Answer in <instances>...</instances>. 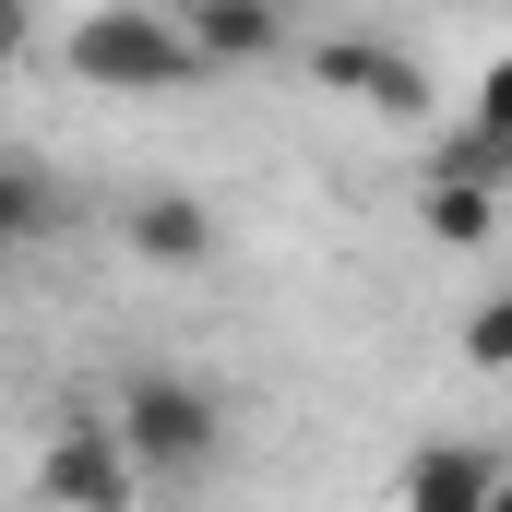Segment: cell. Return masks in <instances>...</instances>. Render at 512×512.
Listing matches in <instances>:
<instances>
[{"label": "cell", "instance_id": "8fae6325", "mask_svg": "<svg viewBox=\"0 0 512 512\" xmlns=\"http://www.w3.org/2000/svg\"><path fill=\"white\" fill-rule=\"evenodd\" d=\"M465 358H477L489 382H501V370H512V286H489V298L465 310Z\"/></svg>", "mask_w": 512, "mask_h": 512}, {"label": "cell", "instance_id": "3957f363", "mask_svg": "<svg viewBox=\"0 0 512 512\" xmlns=\"http://www.w3.org/2000/svg\"><path fill=\"white\" fill-rule=\"evenodd\" d=\"M143 489H155V477L131 465V441H120L108 405H72V417L36 441V501L48 512H131Z\"/></svg>", "mask_w": 512, "mask_h": 512}, {"label": "cell", "instance_id": "4fadbf2b", "mask_svg": "<svg viewBox=\"0 0 512 512\" xmlns=\"http://www.w3.org/2000/svg\"><path fill=\"white\" fill-rule=\"evenodd\" d=\"M489 512H512V465H501V489H489Z\"/></svg>", "mask_w": 512, "mask_h": 512}, {"label": "cell", "instance_id": "5b68a950", "mask_svg": "<svg viewBox=\"0 0 512 512\" xmlns=\"http://www.w3.org/2000/svg\"><path fill=\"white\" fill-rule=\"evenodd\" d=\"M120 239H131V262H155V274H203V262H215V203H203V191H131Z\"/></svg>", "mask_w": 512, "mask_h": 512}, {"label": "cell", "instance_id": "6da1fadb", "mask_svg": "<svg viewBox=\"0 0 512 512\" xmlns=\"http://www.w3.org/2000/svg\"><path fill=\"white\" fill-rule=\"evenodd\" d=\"M108 417H120L131 465H143L155 489H203V477L227 465V393L203 382V370H120Z\"/></svg>", "mask_w": 512, "mask_h": 512}, {"label": "cell", "instance_id": "9c48e42d", "mask_svg": "<svg viewBox=\"0 0 512 512\" xmlns=\"http://www.w3.org/2000/svg\"><path fill=\"white\" fill-rule=\"evenodd\" d=\"M48 227H60V179L36 155H12L0 167V239H48Z\"/></svg>", "mask_w": 512, "mask_h": 512}, {"label": "cell", "instance_id": "ba28073f", "mask_svg": "<svg viewBox=\"0 0 512 512\" xmlns=\"http://www.w3.org/2000/svg\"><path fill=\"white\" fill-rule=\"evenodd\" d=\"M417 227H429L441 251H489V239H501V191H477V179H429Z\"/></svg>", "mask_w": 512, "mask_h": 512}, {"label": "cell", "instance_id": "7a4b0ae2", "mask_svg": "<svg viewBox=\"0 0 512 512\" xmlns=\"http://www.w3.org/2000/svg\"><path fill=\"white\" fill-rule=\"evenodd\" d=\"M60 60H72L96 96H191V84L215 72L167 0H96V12L72 24V48H60Z\"/></svg>", "mask_w": 512, "mask_h": 512}, {"label": "cell", "instance_id": "30bf717a", "mask_svg": "<svg viewBox=\"0 0 512 512\" xmlns=\"http://www.w3.org/2000/svg\"><path fill=\"white\" fill-rule=\"evenodd\" d=\"M429 179H477V191H501L512 179V131H489V120H465L441 155H429Z\"/></svg>", "mask_w": 512, "mask_h": 512}, {"label": "cell", "instance_id": "7c38bea8", "mask_svg": "<svg viewBox=\"0 0 512 512\" xmlns=\"http://www.w3.org/2000/svg\"><path fill=\"white\" fill-rule=\"evenodd\" d=\"M477 120H489V131H512V48L477 72Z\"/></svg>", "mask_w": 512, "mask_h": 512}, {"label": "cell", "instance_id": "277c9868", "mask_svg": "<svg viewBox=\"0 0 512 512\" xmlns=\"http://www.w3.org/2000/svg\"><path fill=\"white\" fill-rule=\"evenodd\" d=\"M310 84L346 96V108H370V120H429V72L405 48H382V36H322L310 48Z\"/></svg>", "mask_w": 512, "mask_h": 512}, {"label": "cell", "instance_id": "52a82bcc", "mask_svg": "<svg viewBox=\"0 0 512 512\" xmlns=\"http://www.w3.org/2000/svg\"><path fill=\"white\" fill-rule=\"evenodd\" d=\"M489 489H501V453H477V441H417L405 477H393V512H489Z\"/></svg>", "mask_w": 512, "mask_h": 512}, {"label": "cell", "instance_id": "8992f818", "mask_svg": "<svg viewBox=\"0 0 512 512\" xmlns=\"http://www.w3.org/2000/svg\"><path fill=\"white\" fill-rule=\"evenodd\" d=\"M179 24H191V48L215 60V72H262V60H286V0H167Z\"/></svg>", "mask_w": 512, "mask_h": 512}]
</instances>
